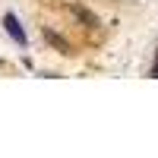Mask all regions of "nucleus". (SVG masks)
Masks as SVG:
<instances>
[{
  "instance_id": "1",
  "label": "nucleus",
  "mask_w": 158,
  "mask_h": 158,
  "mask_svg": "<svg viewBox=\"0 0 158 158\" xmlns=\"http://www.w3.org/2000/svg\"><path fill=\"white\" fill-rule=\"evenodd\" d=\"M3 29H6V35H10L19 48L29 44V35H25V29H22V22H19L16 13H3Z\"/></svg>"
},
{
  "instance_id": "2",
  "label": "nucleus",
  "mask_w": 158,
  "mask_h": 158,
  "mask_svg": "<svg viewBox=\"0 0 158 158\" xmlns=\"http://www.w3.org/2000/svg\"><path fill=\"white\" fill-rule=\"evenodd\" d=\"M44 41H48V44H54V48L60 51V54H67V57L73 54V44H70L67 38H63V35H57V32H51V29H44Z\"/></svg>"
},
{
  "instance_id": "3",
  "label": "nucleus",
  "mask_w": 158,
  "mask_h": 158,
  "mask_svg": "<svg viewBox=\"0 0 158 158\" xmlns=\"http://www.w3.org/2000/svg\"><path fill=\"white\" fill-rule=\"evenodd\" d=\"M73 13H76V19H82V22L89 25V29H95V25H98V19L92 16L89 10H82V6H73Z\"/></svg>"
}]
</instances>
